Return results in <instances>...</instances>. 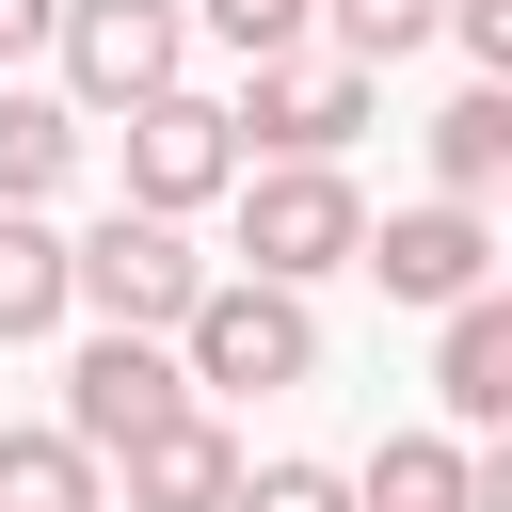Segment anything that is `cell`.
Wrapping results in <instances>:
<instances>
[{"label": "cell", "instance_id": "1", "mask_svg": "<svg viewBox=\"0 0 512 512\" xmlns=\"http://www.w3.org/2000/svg\"><path fill=\"white\" fill-rule=\"evenodd\" d=\"M368 240V192L352 160H240L224 176V272H272V288H336Z\"/></svg>", "mask_w": 512, "mask_h": 512}, {"label": "cell", "instance_id": "2", "mask_svg": "<svg viewBox=\"0 0 512 512\" xmlns=\"http://www.w3.org/2000/svg\"><path fill=\"white\" fill-rule=\"evenodd\" d=\"M176 368H192V400H288V384H320V288H272V272L208 256V288L176 320Z\"/></svg>", "mask_w": 512, "mask_h": 512}, {"label": "cell", "instance_id": "3", "mask_svg": "<svg viewBox=\"0 0 512 512\" xmlns=\"http://www.w3.org/2000/svg\"><path fill=\"white\" fill-rule=\"evenodd\" d=\"M368 112H384V64H352V48H256L240 96H224L240 160H352Z\"/></svg>", "mask_w": 512, "mask_h": 512}, {"label": "cell", "instance_id": "4", "mask_svg": "<svg viewBox=\"0 0 512 512\" xmlns=\"http://www.w3.org/2000/svg\"><path fill=\"white\" fill-rule=\"evenodd\" d=\"M192 288H208V256H192L176 208H128V192H112V208L64 240V304H80V320H144V336H176Z\"/></svg>", "mask_w": 512, "mask_h": 512}, {"label": "cell", "instance_id": "5", "mask_svg": "<svg viewBox=\"0 0 512 512\" xmlns=\"http://www.w3.org/2000/svg\"><path fill=\"white\" fill-rule=\"evenodd\" d=\"M112 128V192L128 208H224V176H240V128H224V96H192V80H160V96H128V112H96Z\"/></svg>", "mask_w": 512, "mask_h": 512}, {"label": "cell", "instance_id": "6", "mask_svg": "<svg viewBox=\"0 0 512 512\" xmlns=\"http://www.w3.org/2000/svg\"><path fill=\"white\" fill-rule=\"evenodd\" d=\"M48 64L80 112H128V96L192 80V0H48Z\"/></svg>", "mask_w": 512, "mask_h": 512}, {"label": "cell", "instance_id": "7", "mask_svg": "<svg viewBox=\"0 0 512 512\" xmlns=\"http://www.w3.org/2000/svg\"><path fill=\"white\" fill-rule=\"evenodd\" d=\"M352 272H384V304H464V288H496V224L464 192H416V208H368Z\"/></svg>", "mask_w": 512, "mask_h": 512}, {"label": "cell", "instance_id": "8", "mask_svg": "<svg viewBox=\"0 0 512 512\" xmlns=\"http://www.w3.org/2000/svg\"><path fill=\"white\" fill-rule=\"evenodd\" d=\"M176 400H192V368H176V336H144V320H96V336L64 352V432H80L96 464H112L144 416H176Z\"/></svg>", "mask_w": 512, "mask_h": 512}, {"label": "cell", "instance_id": "9", "mask_svg": "<svg viewBox=\"0 0 512 512\" xmlns=\"http://www.w3.org/2000/svg\"><path fill=\"white\" fill-rule=\"evenodd\" d=\"M224 480H240L224 400H176V416H144V432L112 448V496H128V512H224Z\"/></svg>", "mask_w": 512, "mask_h": 512}, {"label": "cell", "instance_id": "10", "mask_svg": "<svg viewBox=\"0 0 512 512\" xmlns=\"http://www.w3.org/2000/svg\"><path fill=\"white\" fill-rule=\"evenodd\" d=\"M432 400H448V432H496L512 416V304L496 288L432 304Z\"/></svg>", "mask_w": 512, "mask_h": 512}, {"label": "cell", "instance_id": "11", "mask_svg": "<svg viewBox=\"0 0 512 512\" xmlns=\"http://www.w3.org/2000/svg\"><path fill=\"white\" fill-rule=\"evenodd\" d=\"M80 144H96V112H80L64 80H16V64H0V208H48V192L80 176Z\"/></svg>", "mask_w": 512, "mask_h": 512}, {"label": "cell", "instance_id": "12", "mask_svg": "<svg viewBox=\"0 0 512 512\" xmlns=\"http://www.w3.org/2000/svg\"><path fill=\"white\" fill-rule=\"evenodd\" d=\"M352 512H480V448L464 432H384L368 464H336Z\"/></svg>", "mask_w": 512, "mask_h": 512}, {"label": "cell", "instance_id": "13", "mask_svg": "<svg viewBox=\"0 0 512 512\" xmlns=\"http://www.w3.org/2000/svg\"><path fill=\"white\" fill-rule=\"evenodd\" d=\"M80 304H64V224L48 208H0V352H32V336H64Z\"/></svg>", "mask_w": 512, "mask_h": 512}, {"label": "cell", "instance_id": "14", "mask_svg": "<svg viewBox=\"0 0 512 512\" xmlns=\"http://www.w3.org/2000/svg\"><path fill=\"white\" fill-rule=\"evenodd\" d=\"M0 512H112V464L64 416H32V432H0Z\"/></svg>", "mask_w": 512, "mask_h": 512}, {"label": "cell", "instance_id": "15", "mask_svg": "<svg viewBox=\"0 0 512 512\" xmlns=\"http://www.w3.org/2000/svg\"><path fill=\"white\" fill-rule=\"evenodd\" d=\"M496 176H512V80H464V96L432 112V192L496 208Z\"/></svg>", "mask_w": 512, "mask_h": 512}, {"label": "cell", "instance_id": "16", "mask_svg": "<svg viewBox=\"0 0 512 512\" xmlns=\"http://www.w3.org/2000/svg\"><path fill=\"white\" fill-rule=\"evenodd\" d=\"M432 16H448V0H320V48H352V64H416Z\"/></svg>", "mask_w": 512, "mask_h": 512}, {"label": "cell", "instance_id": "17", "mask_svg": "<svg viewBox=\"0 0 512 512\" xmlns=\"http://www.w3.org/2000/svg\"><path fill=\"white\" fill-rule=\"evenodd\" d=\"M192 32H208L224 64H256V48H304V32H320V0H192Z\"/></svg>", "mask_w": 512, "mask_h": 512}, {"label": "cell", "instance_id": "18", "mask_svg": "<svg viewBox=\"0 0 512 512\" xmlns=\"http://www.w3.org/2000/svg\"><path fill=\"white\" fill-rule=\"evenodd\" d=\"M224 512H352V480H336V464H304V448H272V464H240V480H224Z\"/></svg>", "mask_w": 512, "mask_h": 512}, {"label": "cell", "instance_id": "19", "mask_svg": "<svg viewBox=\"0 0 512 512\" xmlns=\"http://www.w3.org/2000/svg\"><path fill=\"white\" fill-rule=\"evenodd\" d=\"M48 48V0H0V64H32Z\"/></svg>", "mask_w": 512, "mask_h": 512}]
</instances>
